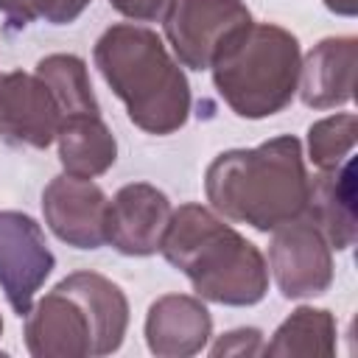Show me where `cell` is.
<instances>
[{
    "label": "cell",
    "instance_id": "obj_5",
    "mask_svg": "<svg viewBox=\"0 0 358 358\" xmlns=\"http://www.w3.org/2000/svg\"><path fill=\"white\" fill-rule=\"evenodd\" d=\"M299 39L274 22H249L210 64L221 101L246 120L282 112L299 87Z\"/></svg>",
    "mask_w": 358,
    "mask_h": 358
},
{
    "label": "cell",
    "instance_id": "obj_10",
    "mask_svg": "<svg viewBox=\"0 0 358 358\" xmlns=\"http://www.w3.org/2000/svg\"><path fill=\"white\" fill-rule=\"evenodd\" d=\"M171 213V199L159 187L148 182H129L106 207V243L126 257L157 255Z\"/></svg>",
    "mask_w": 358,
    "mask_h": 358
},
{
    "label": "cell",
    "instance_id": "obj_11",
    "mask_svg": "<svg viewBox=\"0 0 358 358\" xmlns=\"http://www.w3.org/2000/svg\"><path fill=\"white\" fill-rule=\"evenodd\" d=\"M62 126V112L34 73H0V137L11 145L48 148Z\"/></svg>",
    "mask_w": 358,
    "mask_h": 358
},
{
    "label": "cell",
    "instance_id": "obj_16",
    "mask_svg": "<svg viewBox=\"0 0 358 358\" xmlns=\"http://www.w3.org/2000/svg\"><path fill=\"white\" fill-rule=\"evenodd\" d=\"M336 316L327 308H296L263 344L260 355H324L336 352Z\"/></svg>",
    "mask_w": 358,
    "mask_h": 358
},
{
    "label": "cell",
    "instance_id": "obj_22",
    "mask_svg": "<svg viewBox=\"0 0 358 358\" xmlns=\"http://www.w3.org/2000/svg\"><path fill=\"white\" fill-rule=\"evenodd\" d=\"M322 3L338 17H355L358 14V0H322Z\"/></svg>",
    "mask_w": 358,
    "mask_h": 358
},
{
    "label": "cell",
    "instance_id": "obj_4",
    "mask_svg": "<svg viewBox=\"0 0 358 358\" xmlns=\"http://www.w3.org/2000/svg\"><path fill=\"white\" fill-rule=\"evenodd\" d=\"M129 330V299L109 277L73 271L25 316V347L34 358H101L120 350Z\"/></svg>",
    "mask_w": 358,
    "mask_h": 358
},
{
    "label": "cell",
    "instance_id": "obj_23",
    "mask_svg": "<svg viewBox=\"0 0 358 358\" xmlns=\"http://www.w3.org/2000/svg\"><path fill=\"white\" fill-rule=\"evenodd\" d=\"M0 336H3V316H0Z\"/></svg>",
    "mask_w": 358,
    "mask_h": 358
},
{
    "label": "cell",
    "instance_id": "obj_1",
    "mask_svg": "<svg viewBox=\"0 0 358 358\" xmlns=\"http://www.w3.org/2000/svg\"><path fill=\"white\" fill-rule=\"evenodd\" d=\"M308 187L302 143L294 134L271 137L255 148L221 151L204 171L210 207L257 232H274L302 218Z\"/></svg>",
    "mask_w": 358,
    "mask_h": 358
},
{
    "label": "cell",
    "instance_id": "obj_8",
    "mask_svg": "<svg viewBox=\"0 0 358 358\" xmlns=\"http://www.w3.org/2000/svg\"><path fill=\"white\" fill-rule=\"evenodd\" d=\"M268 266L285 299L319 296L333 282V252L316 224L302 215L274 229Z\"/></svg>",
    "mask_w": 358,
    "mask_h": 358
},
{
    "label": "cell",
    "instance_id": "obj_18",
    "mask_svg": "<svg viewBox=\"0 0 358 358\" xmlns=\"http://www.w3.org/2000/svg\"><path fill=\"white\" fill-rule=\"evenodd\" d=\"M358 137V120L352 112H338L310 123L308 129V157L319 171H330L352 157Z\"/></svg>",
    "mask_w": 358,
    "mask_h": 358
},
{
    "label": "cell",
    "instance_id": "obj_6",
    "mask_svg": "<svg viewBox=\"0 0 358 358\" xmlns=\"http://www.w3.org/2000/svg\"><path fill=\"white\" fill-rule=\"evenodd\" d=\"M252 22L243 0H176L165 14V39L182 67L210 70L224 45Z\"/></svg>",
    "mask_w": 358,
    "mask_h": 358
},
{
    "label": "cell",
    "instance_id": "obj_21",
    "mask_svg": "<svg viewBox=\"0 0 358 358\" xmlns=\"http://www.w3.org/2000/svg\"><path fill=\"white\" fill-rule=\"evenodd\" d=\"M176 0H109V6L134 20V22H157V20H165V14L171 11Z\"/></svg>",
    "mask_w": 358,
    "mask_h": 358
},
{
    "label": "cell",
    "instance_id": "obj_20",
    "mask_svg": "<svg viewBox=\"0 0 358 358\" xmlns=\"http://www.w3.org/2000/svg\"><path fill=\"white\" fill-rule=\"evenodd\" d=\"M263 350V333L257 327H238L224 333L213 347L210 355H260Z\"/></svg>",
    "mask_w": 358,
    "mask_h": 358
},
{
    "label": "cell",
    "instance_id": "obj_7",
    "mask_svg": "<svg viewBox=\"0 0 358 358\" xmlns=\"http://www.w3.org/2000/svg\"><path fill=\"white\" fill-rule=\"evenodd\" d=\"M53 268L56 257L42 227L28 213L0 210V288L17 316H28Z\"/></svg>",
    "mask_w": 358,
    "mask_h": 358
},
{
    "label": "cell",
    "instance_id": "obj_12",
    "mask_svg": "<svg viewBox=\"0 0 358 358\" xmlns=\"http://www.w3.org/2000/svg\"><path fill=\"white\" fill-rule=\"evenodd\" d=\"M213 336V316L199 296L165 294L145 313V344L157 358L199 355Z\"/></svg>",
    "mask_w": 358,
    "mask_h": 358
},
{
    "label": "cell",
    "instance_id": "obj_2",
    "mask_svg": "<svg viewBox=\"0 0 358 358\" xmlns=\"http://www.w3.org/2000/svg\"><path fill=\"white\" fill-rule=\"evenodd\" d=\"M159 252L190 280L199 299L249 308L268 291L263 252L204 204H182L171 213Z\"/></svg>",
    "mask_w": 358,
    "mask_h": 358
},
{
    "label": "cell",
    "instance_id": "obj_17",
    "mask_svg": "<svg viewBox=\"0 0 358 358\" xmlns=\"http://www.w3.org/2000/svg\"><path fill=\"white\" fill-rule=\"evenodd\" d=\"M36 76L50 90L62 120L76 115H101L98 98L90 84V73L81 56L73 53H50L36 62Z\"/></svg>",
    "mask_w": 358,
    "mask_h": 358
},
{
    "label": "cell",
    "instance_id": "obj_14",
    "mask_svg": "<svg viewBox=\"0 0 358 358\" xmlns=\"http://www.w3.org/2000/svg\"><path fill=\"white\" fill-rule=\"evenodd\" d=\"M305 215L324 235L330 249L347 252L355 243V157L330 171H319L308 187Z\"/></svg>",
    "mask_w": 358,
    "mask_h": 358
},
{
    "label": "cell",
    "instance_id": "obj_3",
    "mask_svg": "<svg viewBox=\"0 0 358 358\" xmlns=\"http://www.w3.org/2000/svg\"><path fill=\"white\" fill-rule=\"evenodd\" d=\"M92 59L109 90L123 101L129 120L145 134H173L190 117V84L162 36L134 22L109 25Z\"/></svg>",
    "mask_w": 358,
    "mask_h": 358
},
{
    "label": "cell",
    "instance_id": "obj_19",
    "mask_svg": "<svg viewBox=\"0 0 358 358\" xmlns=\"http://www.w3.org/2000/svg\"><path fill=\"white\" fill-rule=\"evenodd\" d=\"M92 0H0V11L17 28L31 25L34 20H45L50 25L76 22Z\"/></svg>",
    "mask_w": 358,
    "mask_h": 358
},
{
    "label": "cell",
    "instance_id": "obj_9",
    "mask_svg": "<svg viewBox=\"0 0 358 358\" xmlns=\"http://www.w3.org/2000/svg\"><path fill=\"white\" fill-rule=\"evenodd\" d=\"M106 193L81 176H53L42 190V215L50 232L76 249H101L106 243Z\"/></svg>",
    "mask_w": 358,
    "mask_h": 358
},
{
    "label": "cell",
    "instance_id": "obj_13",
    "mask_svg": "<svg viewBox=\"0 0 358 358\" xmlns=\"http://www.w3.org/2000/svg\"><path fill=\"white\" fill-rule=\"evenodd\" d=\"M355 36H327L305 56L299 67V98L310 109H333L352 101L355 90Z\"/></svg>",
    "mask_w": 358,
    "mask_h": 358
},
{
    "label": "cell",
    "instance_id": "obj_15",
    "mask_svg": "<svg viewBox=\"0 0 358 358\" xmlns=\"http://www.w3.org/2000/svg\"><path fill=\"white\" fill-rule=\"evenodd\" d=\"M56 143L59 162L70 176L95 179L106 173L117 159V140L101 115L64 117L56 131Z\"/></svg>",
    "mask_w": 358,
    "mask_h": 358
}]
</instances>
